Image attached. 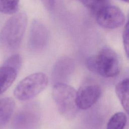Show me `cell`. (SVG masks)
Instances as JSON below:
<instances>
[{
  "label": "cell",
  "instance_id": "6da1fadb",
  "mask_svg": "<svg viewBox=\"0 0 129 129\" xmlns=\"http://www.w3.org/2000/svg\"><path fill=\"white\" fill-rule=\"evenodd\" d=\"M86 65L90 71L106 78L117 76L120 70L117 54L108 47L102 48L97 54L87 58Z\"/></svg>",
  "mask_w": 129,
  "mask_h": 129
},
{
  "label": "cell",
  "instance_id": "7a4b0ae2",
  "mask_svg": "<svg viewBox=\"0 0 129 129\" xmlns=\"http://www.w3.org/2000/svg\"><path fill=\"white\" fill-rule=\"evenodd\" d=\"M52 96L59 113L66 119L71 120L77 115L79 109L77 102V91L66 83L54 85Z\"/></svg>",
  "mask_w": 129,
  "mask_h": 129
},
{
  "label": "cell",
  "instance_id": "3957f363",
  "mask_svg": "<svg viewBox=\"0 0 129 129\" xmlns=\"http://www.w3.org/2000/svg\"><path fill=\"white\" fill-rule=\"evenodd\" d=\"M27 16L24 12L15 13L4 25L1 37L5 44L11 49H16L20 46L24 34L27 24Z\"/></svg>",
  "mask_w": 129,
  "mask_h": 129
},
{
  "label": "cell",
  "instance_id": "277c9868",
  "mask_svg": "<svg viewBox=\"0 0 129 129\" xmlns=\"http://www.w3.org/2000/svg\"><path fill=\"white\" fill-rule=\"evenodd\" d=\"M48 83V78L43 73H35L22 79L16 86L14 94L20 101L29 100L43 91Z\"/></svg>",
  "mask_w": 129,
  "mask_h": 129
},
{
  "label": "cell",
  "instance_id": "5b68a950",
  "mask_svg": "<svg viewBox=\"0 0 129 129\" xmlns=\"http://www.w3.org/2000/svg\"><path fill=\"white\" fill-rule=\"evenodd\" d=\"M125 16L117 7L107 5L97 13L98 24L104 28L114 29L121 26L124 23Z\"/></svg>",
  "mask_w": 129,
  "mask_h": 129
},
{
  "label": "cell",
  "instance_id": "8992f818",
  "mask_svg": "<svg viewBox=\"0 0 129 129\" xmlns=\"http://www.w3.org/2000/svg\"><path fill=\"white\" fill-rule=\"evenodd\" d=\"M101 94L100 86L91 80L86 81L77 91V102L79 109H87L93 106Z\"/></svg>",
  "mask_w": 129,
  "mask_h": 129
},
{
  "label": "cell",
  "instance_id": "52a82bcc",
  "mask_svg": "<svg viewBox=\"0 0 129 129\" xmlns=\"http://www.w3.org/2000/svg\"><path fill=\"white\" fill-rule=\"evenodd\" d=\"M49 38V31L45 25L38 20H33L29 33V48L34 51H41L47 45Z\"/></svg>",
  "mask_w": 129,
  "mask_h": 129
},
{
  "label": "cell",
  "instance_id": "ba28073f",
  "mask_svg": "<svg viewBox=\"0 0 129 129\" xmlns=\"http://www.w3.org/2000/svg\"><path fill=\"white\" fill-rule=\"evenodd\" d=\"M38 111L32 107H27L20 110L14 117V129H38L40 123Z\"/></svg>",
  "mask_w": 129,
  "mask_h": 129
},
{
  "label": "cell",
  "instance_id": "9c48e42d",
  "mask_svg": "<svg viewBox=\"0 0 129 129\" xmlns=\"http://www.w3.org/2000/svg\"><path fill=\"white\" fill-rule=\"evenodd\" d=\"M75 63L72 59L68 56H62L55 62L51 73L53 85L66 83L72 75Z\"/></svg>",
  "mask_w": 129,
  "mask_h": 129
},
{
  "label": "cell",
  "instance_id": "30bf717a",
  "mask_svg": "<svg viewBox=\"0 0 129 129\" xmlns=\"http://www.w3.org/2000/svg\"><path fill=\"white\" fill-rule=\"evenodd\" d=\"M15 106V101L11 97H5L0 99V128L10 120L13 114Z\"/></svg>",
  "mask_w": 129,
  "mask_h": 129
},
{
  "label": "cell",
  "instance_id": "8fae6325",
  "mask_svg": "<svg viewBox=\"0 0 129 129\" xmlns=\"http://www.w3.org/2000/svg\"><path fill=\"white\" fill-rule=\"evenodd\" d=\"M18 72L14 69L3 66L0 67V95L5 92L15 81Z\"/></svg>",
  "mask_w": 129,
  "mask_h": 129
},
{
  "label": "cell",
  "instance_id": "7c38bea8",
  "mask_svg": "<svg viewBox=\"0 0 129 129\" xmlns=\"http://www.w3.org/2000/svg\"><path fill=\"white\" fill-rule=\"evenodd\" d=\"M115 91L122 107L129 114V77L119 82L115 86Z\"/></svg>",
  "mask_w": 129,
  "mask_h": 129
},
{
  "label": "cell",
  "instance_id": "4fadbf2b",
  "mask_svg": "<svg viewBox=\"0 0 129 129\" xmlns=\"http://www.w3.org/2000/svg\"><path fill=\"white\" fill-rule=\"evenodd\" d=\"M127 122V117L125 113L118 112L114 114L109 119L106 129H124Z\"/></svg>",
  "mask_w": 129,
  "mask_h": 129
},
{
  "label": "cell",
  "instance_id": "5bb4252c",
  "mask_svg": "<svg viewBox=\"0 0 129 129\" xmlns=\"http://www.w3.org/2000/svg\"><path fill=\"white\" fill-rule=\"evenodd\" d=\"M20 0H0V12L8 15L14 14L17 11Z\"/></svg>",
  "mask_w": 129,
  "mask_h": 129
},
{
  "label": "cell",
  "instance_id": "9a60e30c",
  "mask_svg": "<svg viewBox=\"0 0 129 129\" xmlns=\"http://www.w3.org/2000/svg\"><path fill=\"white\" fill-rule=\"evenodd\" d=\"M109 0H79L87 9L96 13L108 5Z\"/></svg>",
  "mask_w": 129,
  "mask_h": 129
},
{
  "label": "cell",
  "instance_id": "2e32d148",
  "mask_svg": "<svg viewBox=\"0 0 129 129\" xmlns=\"http://www.w3.org/2000/svg\"><path fill=\"white\" fill-rule=\"evenodd\" d=\"M22 63L21 56L19 54H15L7 58L3 65L11 67L18 72L21 68Z\"/></svg>",
  "mask_w": 129,
  "mask_h": 129
},
{
  "label": "cell",
  "instance_id": "e0dca14e",
  "mask_svg": "<svg viewBox=\"0 0 129 129\" xmlns=\"http://www.w3.org/2000/svg\"><path fill=\"white\" fill-rule=\"evenodd\" d=\"M123 44L125 53L129 59V29L125 28L122 34Z\"/></svg>",
  "mask_w": 129,
  "mask_h": 129
},
{
  "label": "cell",
  "instance_id": "ac0fdd59",
  "mask_svg": "<svg viewBox=\"0 0 129 129\" xmlns=\"http://www.w3.org/2000/svg\"><path fill=\"white\" fill-rule=\"evenodd\" d=\"M45 8L48 11H52L54 7L56 0H41Z\"/></svg>",
  "mask_w": 129,
  "mask_h": 129
},
{
  "label": "cell",
  "instance_id": "d6986e66",
  "mask_svg": "<svg viewBox=\"0 0 129 129\" xmlns=\"http://www.w3.org/2000/svg\"><path fill=\"white\" fill-rule=\"evenodd\" d=\"M125 28H126V29H129V20H128L127 22L126 23V25H125Z\"/></svg>",
  "mask_w": 129,
  "mask_h": 129
},
{
  "label": "cell",
  "instance_id": "ffe728a7",
  "mask_svg": "<svg viewBox=\"0 0 129 129\" xmlns=\"http://www.w3.org/2000/svg\"><path fill=\"white\" fill-rule=\"evenodd\" d=\"M124 2H126V3H129V0H121Z\"/></svg>",
  "mask_w": 129,
  "mask_h": 129
}]
</instances>
